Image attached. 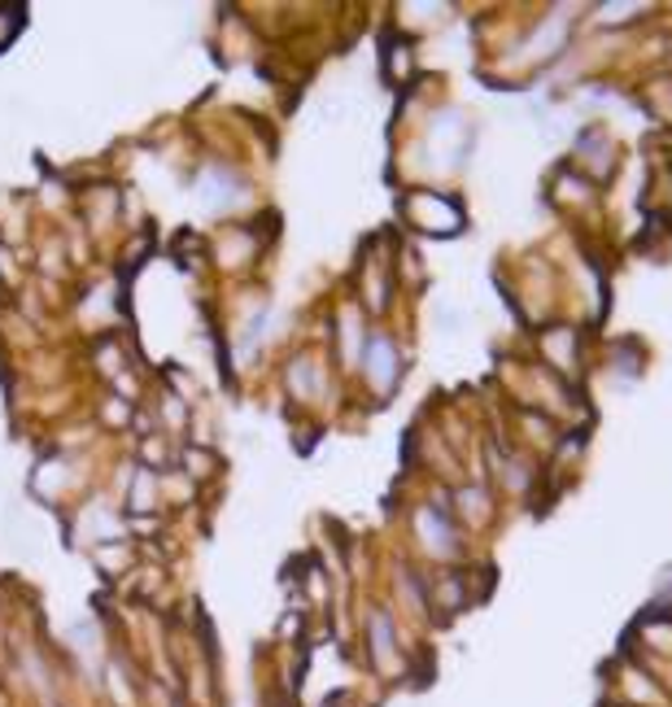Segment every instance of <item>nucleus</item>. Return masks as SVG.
<instances>
[{
	"mask_svg": "<svg viewBox=\"0 0 672 707\" xmlns=\"http://www.w3.org/2000/svg\"><path fill=\"white\" fill-rule=\"evenodd\" d=\"M367 375H371L375 389H393V380H397V354L384 337H375L371 350H367Z\"/></svg>",
	"mask_w": 672,
	"mask_h": 707,
	"instance_id": "f257e3e1",
	"label": "nucleus"
},
{
	"mask_svg": "<svg viewBox=\"0 0 672 707\" xmlns=\"http://www.w3.org/2000/svg\"><path fill=\"white\" fill-rule=\"evenodd\" d=\"M419 529H424V537H428V546H437V550H445V537H450V529H445V520L428 507V511H419Z\"/></svg>",
	"mask_w": 672,
	"mask_h": 707,
	"instance_id": "f03ea898",
	"label": "nucleus"
}]
</instances>
